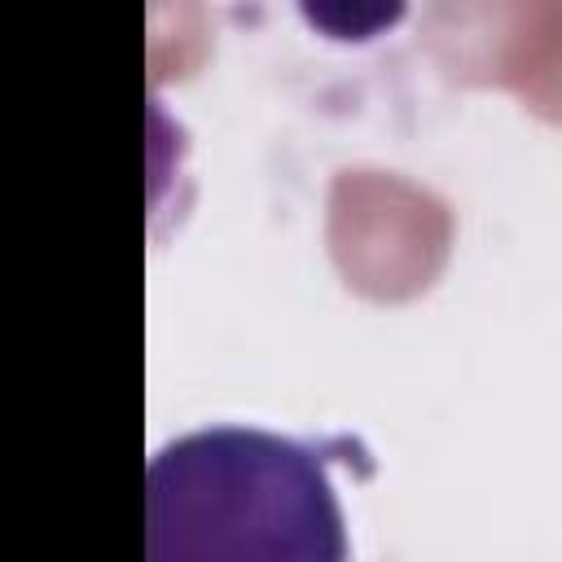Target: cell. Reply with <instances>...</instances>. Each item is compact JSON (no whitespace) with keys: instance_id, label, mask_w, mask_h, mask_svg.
<instances>
[{"instance_id":"1","label":"cell","mask_w":562,"mask_h":562,"mask_svg":"<svg viewBox=\"0 0 562 562\" xmlns=\"http://www.w3.org/2000/svg\"><path fill=\"white\" fill-rule=\"evenodd\" d=\"M347 439L312 443L259 426L171 439L145 470L149 562H342L347 522L329 483Z\"/></svg>"},{"instance_id":"2","label":"cell","mask_w":562,"mask_h":562,"mask_svg":"<svg viewBox=\"0 0 562 562\" xmlns=\"http://www.w3.org/2000/svg\"><path fill=\"white\" fill-rule=\"evenodd\" d=\"M303 22L334 44H369L404 22L408 0H294Z\"/></svg>"}]
</instances>
